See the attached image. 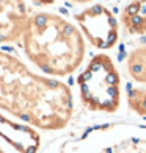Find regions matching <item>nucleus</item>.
<instances>
[{
    "label": "nucleus",
    "mask_w": 146,
    "mask_h": 153,
    "mask_svg": "<svg viewBox=\"0 0 146 153\" xmlns=\"http://www.w3.org/2000/svg\"><path fill=\"white\" fill-rule=\"evenodd\" d=\"M0 109L44 131L68 127L74 114L66 83L32 72L17 56L0 50Z\"/></svg>",
    "instance_id": "nucleus-1"
},
{
    "label": "nucleus",
    "mask_w": 146,
    "mask_h": 153,
    "mask_svg": "<svg viewBox=\"0 0 146 153\" xmlns=\"http://www.w3.org/2000/svg\"><path fill=\"white\" fill-rule=\"evenodd\" d=\"M20 41L27 58L52 76L71 75L85 58V39L79 27L53 13L30 14Z\"/></svg>",
    "instance_id": "nucleus-2"
},
{
    "label": "nucleus",
    "mask_w": 146,
    "mask_h": 153,
    "mask_svg": "<svg viewBox=\"0 0 146 153\" xmlns=\"http://www.w3.org/2000/svg\"><path fill=\"white\" fill-rule=\"evenodd\" d=\"M80 102L88 111L113 114L121 105V76L112 58L99 53L77 76Z\"/></svg>",
    "instance_id": "nucleus-3"
},
{
    "label": "nucleus",
    "mask_w": 146,
    "mask_h": 153,
    "mask_svg": "<svg viewBox=\"0 0 146 153\" xmlns=\"http://www.w3.org/2000/svg\"><path fill=\"white\" fill-rule=\"evenodd\" d=\"M60 153H146V125L108 123L87 130Z\"/></svg>",
    "instance_id": "nucleus-4"
},
{
    "label": "nucleus",
    "mask_w": 146,
    "mask_h": 153,
    "mask_svg": "<svg viewBox=\"0 0 146 153\" xmlns=\"http://www.w3.org/2000/svg\"><path fill=\"white\" fill-rule=\"evenodd\" d=\"M79 30L88 42L99 50H108L116 45L120 38V24L107 6L93 3L74 16Z\"/></svg>",
    "instance_id": "nucleus-5"
},
{
    "label": "nucleus",
    "mask_w": 146,
    "mask_h": 153,
    "mask_svg": "<svg viewBox=\"0 0 146 153\" xmlns=\"http://www.w3.org/2000/svg\"><path fill=\"white\" fill-rule=\"evenodd\" d=\"M29 17L25 0H0V45L22 39Z\"/></svg>",
    "instance_id": "nucleus-6"
},
{
    "label": "nucleus",
    "mask_w": 146,
    "mask_h": 153,
    "mask_svg": "<svg viewBox=\"0 0 146 153\" xmlns=\"http://www.w3.org/2000/svg\"><path fill=\"white\" fill-rule=\"evenodd\" d=\"M0 137L5 139L19 153H38L41 147V136L36 130L17 123L2 114H0Z\"/></svg>",
    "instance_id": "nucleus-7"
},
{
    "label": "nucleus",
    "mask_w": 146,
    "mask_h": 153,
    "mask_svg": "<svg viewBox=\"0 0 146 153\" xmlns=\"http://www.w3.org/2000/svg\"><path fill=\"white\" fill-rule=\"evenodd\" d=\"M120 19L130 34H146V0H130Z\"/></svg>",
    "instance_id": "nucleus-8"
},
{
    "label": "nucleus",
    "mask_w": 146,
    "mask_h": 153,
    "mask_svg": "<svg viewBox=\"0 0 146 153\" xmlns=\"http://www.w3.org/2000/svg\"><path fill=\"white\" fill-rule=\"evenodd\" d=\"M126 71L135 83L146 85V44L132 48L126 59Z\"/></svg>",
    "instance_id": "nucleus-9"
},
{
    "label": "nucleus",
    "mask_w": 146,
    "mask_h": 153,
    "mask_svg": "<svg viewBox=\"0 0 146 153\" xmlns=\"http://www.w3.org/2000/svg\"><path fill=\"white\" fill-rule=\"evenodd\" d=\"M126 97L129 109L146 120V88H129Z\"/></svg>",
    "instance_id": "nucleus-10"
},
{
    "label": "nucleus",
    "mask_w": 146,
    "mask_h": 153,
    "mask_svg": "<svg viewBox=\"0 0 146 153\" xmlns=\"http://www.w3.org/2000/svg\"><path fill=\"white\" fill-rule=\"evenodd\" d=\"M71 5H88V3H91L94 2V0H68ZM57 3V0H52V5Z\"/></svg>",
    "instance_id": "nucleus-11"
},
{
    "label": "nucleus",
    "mask_w": 146,
    "mask_h": 153,
    "mask_svg": "<svg viewBox=\"0 0 146 153\" xmlns=\"http://www.w3.org/2000/svg\"><path fill=\"white\" fill-rule=\"evenodd\" d=\"M35 5H39V6H50L52 5V0H33Z\"/></svg>",
    "instance_id": "nucleus-12"
},
{
    "label": "nucleus",
    "mask_w": 146,
    "mask_h": 153,
    "mask_svg": "<svg viewBox=\"0 0 146 153\" xmlns=\"http://www.w3.org/2000/svg\"><path fill=\"white\" fill-rule=\"evenodd\" d=\"M0 153H6V152H3V149H2V147H0Z\"/></svg>",
    "instance_id": "nucleus-13"
}]
</instances>
